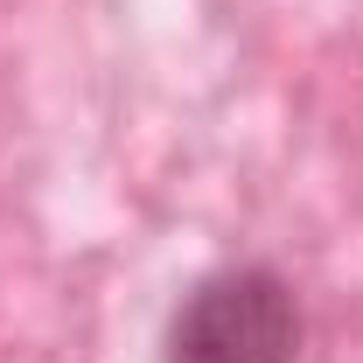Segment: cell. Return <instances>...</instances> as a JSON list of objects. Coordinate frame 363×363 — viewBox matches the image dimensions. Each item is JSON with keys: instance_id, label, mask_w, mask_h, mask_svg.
<instances>
[{"instance_id": "obj_1", "label": "cell", "mask_w": 363, "mask_h": 363, "mask_svg": "<svg viewBox=\"0 0 363 363\" xmlns=\"http://www.w3.org/2000/svg\"><path fill=\"white\" fill-rule=\"evenodd\" d=\"M308 308L279 266H217L168 315L161 363H301Z\"/></svg>"}]
</instances>
